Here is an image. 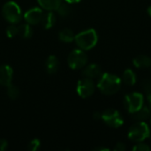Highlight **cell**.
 I'll return each instance as SVG.
<instances>
[{
    "mask_svg": "<svg viewBox=\"0 0 151 151\" xmlns=\"http://www.w3.org/2000/svg\"><path fill=\"white\" fill-rule=\"evenodd\" d=\"M122 81L119 77L115 74L105 73L98 78L97 88L106 96H111L117 93L121 88Z\"/></svg>",
    "mask_w": 151,
    "mask_h": 151,
    "instance_id": "1",
    "label": "cell"
},
{
    "mask_svg": "<svg viewBox=\"0 0 151 151\" xmlns=\"http://www.w3.org/2000/svg\"><path fill=\"white\" fill-rule=\"evenodd\" d=\"M59 66H60V62L56 56L51 55L47 58L45 63V69L49 74L56 73L58 71Z\"/></svg>",
    "mask_w": 151,
    "mask_h": 151,
    "instance_id": "12",
    "label": "cell"
},
{
    "mask_svg": "<svg viewBox=\"0 0 151 151\" xmlns=\"http://www.w3.org/2000/svg\"><path fill=\"white\" fill-rule=\"evenodd\" d=\"M58 38L63 42H72L73 41H74L75 35L73 30L69 28H65L60 30V32L58 33Z\"/></svg>",
    "mask_w": 151,
    "mask_h": 151,
    "instance_id": "19",
    "label": "cell"
},
{
    "mask_svg": "<svg viewBox=\"0 0 151 151\" xmlns=\"http://www.w3.org/2000/svg\"><path fill=\"white\" fill-rule=\"evenodd\" d=\"M8 147V142L4 139H0V151H4Z\"/></svg>",
    "mask_w": 151,
    "mask_h": 151,
    "instance_id": "26",
    "label": "cell"
},
{
    "mask_svg": "<svg viewBox=\"0 0 151 151\" xmlns=\"http://www.w3.org/2000/svg\"><path fill=\"white\" fill-rule=\"evenodd\" d=\"M147 12H148V14H149V15H150V16L151 17V5L150 6V7H149V8H148Z\"/></svg>",
    "mask_w": 151,
    "mask_h": 151,
    "instance_id": "32",
    "label": "cell"
},
{
    "mask_svg": "<svg viewBox=\"0 0 151 151\" xmlns=\"http://www.w3.org/2000/svg\"><path fill=\"white\" fill-rule=\"evenodd\" d=\"M76 89L79 96H81V98H88L95 93L96 85L93 80L84 77L78 81Z\"/></svg>",
    "mask_w": 151,
    "mask_h": 151,
    "instance_id": "8",
    "label": "cell"
},
{
    "mask_svg": "<svg viewBox=\"0 0 151 151\" xmlns=\"http://www.w3.org/2000/svg\"><path fill=\"white\" fill-rule=\"evenodd\" d=\"M143 89L147 96H151V80H147L143 82Z\"/></svg>",
    "mask_w": 151,
    "mask_h": 151,
    "instance_id": "25",
    "label": "cell"
},
{
    "mask_svg": "<svg viewBox=\"0 0 151 151\" xmlns=\"http://www.w3.org/2000/svg\"><path fill=\"white\" fill-rule=\"evenodd\" d=\"M65 2L69 3V4H75V3H79L81 2V0H65Z\"/></svg>",
    "mask_w": 151,
    "mask_h": 151,
    "instance_id": "29",
    "label": "cell"
},
{
    "mask_svg": "<svg viewBox=\"0 0 151 151\" xmlns=\"http://www.w3.org/2000/svg\"><path fill=\"white\" fill-rule=\"evenodd\" d=\"M95 150H99V151H108L109 150V149H106V148H102V147H100V148H96V149H95Z\"/></svg>",
    "mask_w": 151,
    "mask_h": 151,
    "instance_id": "30",
    "label": "cell"
},
{
    "mask_svg": "<svg viewBox=\"0 0 151 151\" xmlns=\"http://www.w3.org/2000/svg\"><path fill=\"white\" fill-rule=\"evenodd\" d=\"M115 151H124L126 150V145L122 142H118L114 148Z\"/></svg>",
    "mask_w": 151,
    "mask_h": 151,
    "instance_id": "27",
    "label": "cell"
},
{
    "mask_svg": "<svg viewBox=\"0 0 151 151\" xmlns=\"http://www.w3.org/2000/svg\"><path fill=\"white\" fill-rule=\"evenodd\" d=\"M144 97L141 93L134 92L127 94L124 99V105L127 111L133 114L143 106Z\"/></svg>",
    "mask_w": 151,
    "mask_h": 151,
    "instance_id": "6",
    "label": "cell"
},
{
    "mask_svg": "<svg viewBox=\"0 0 151 151\" xmlns=\"http://www.w3.org/2000/svg\"><path fill=\"white\" fill-rule=\"evenodd\" d=\"M69 4H70L67 3V2H65V3H63V2H62V3L60 4V5L58 7V9L56 10V11L58 12V14L59 16L63 17V18L68 17V16L71 14V12H72V8L70 7Z\"/></svg>",
    "mask_w": 151,
    "mask_h": 151,
    "instance_id": "20",
    "label": "cell"
},
{
    "mask_svg": "<svg viewBox=\"0 0 151 151\" xmlns=\"http://www.w3.org/2000/svg\"><path fill=\"white\" fill-rule=\"evenodd\" d=\"M88 63V56L84 50L76 49L71 51L67 57L68 66L73 70H79L86 66Z\"/></svg>",
    "mask_w": 151,
    "mask_h": 151,
    "instance_id": "5",
    "label": "cell"
},
{
    "mask_svg": "<svg viewBox=\"0 0 151 151\" xmlns=\"http://www.w3.org/2000/svg\"><path fill=\"white\" fill-rule=\"evenodd\" d=\"M74 41L81 50H89L96 45L98 35L95 29L89 28L76 35Z\"/></svg>",
    "mask_w": 151,
    "mask_h": 151,
    "instance_id": "2",
    "label": "cell"
},
{
    "mask_svg": "<svg viewBox=\"0 0 151 151\" xmlns=\"http://www.w3.org/2000/svg\"><path fill=\"white\" fill-rule=\"evenodd\" d=\"M151 111L148 106H142L139 111L133 113V119L136 121H144L148 119L150 116Z\"/></svg>",
    "mask_w": 151,
    "mask_h": 151,
    "instance_id": "16",
    "label": "cell"
},
{
    "mask_svg": "<svg viewBox=\"0 0 151 151\" xmlns=\"http://www.w3.org/2000/svg\"><path fill=\"white\" fill-rule=\"evenodd\" d=\"M102 69L99 65L97 64H90L87 65L83 71H82V75L85 78H88L91 80L94 79H98L102 75Z\"/></svg>",
    "mask_w": 151,
    "mask_h": 151,
    "instance_id": "11",
    "label": "cell"
},
{
    "mask_svg": "<svg viewBox=\"0 0 151 151\" xmlns=\"http://www.w3.org/2000/svg\"><path fill=\"white\" fill-rule=\"evenodd\" d=\"M101 119L104 121V123L107 126H109L112 128H119L124 123L123 118L120 115V113L118 111L111 109V108L105 110L102 113Z\"/></svg>",
    "mask_w": 151,
    "mask_h": 151,
    "instance_id": "7",
    "label": "cell"
},
{
    "mask_svg": "<svg viewBox=\"0 0 151 151\" xmlns=\"http://www.w3.org/2000/svg\"><path fill=\"white\" fill-rule=\"evenodd\" d=\"M6 35L9 38H13L14 36L18 35V26L15 24H11L6 28Z\"/></svg>",
    "mask_w": 151,
    "mask_h": 151,
    "instance_id": "22",
    "label": "cell"
},
{
    "mask_svg": "<svg viewBox=\"0 0 151 151\" xmlns=\"http://www.w3.org/2000/svg\"><path fill=\"white\" fill-rule=\"evenodd\" d=\"M150 125H151V119H150Z\"/></svg>",
    "mask_w": 151,
    "mask_h": 151,
    "instance_id": "33",
    "label": "cell"
},
{
    "mask_svg": "<svg viewBox=\"0 0 151 151\" xmlns=\"http://www.w3.org/2000/svg\"><path fill=\"white\" fill-rule=\"evenodd\" d=\"M6 93H7V96L10 99H12V100H15L17 99L19 96V89L17 86L15 85H12V83L6 87Z\"/></svg>",
    "mask_w": 151,
    "mask_h": 151,
    "instance_id": "21",
    "label": "cell"
},
{
    "mask_svg": "<svg viewBox=\"0 0 151 151\" xmlns=\"http://www.w3.org/2000/svg\"><path fill=\"white\" fill-rule=\"evenodd\" d=\"M40 146H41L40 140H38V139H33V140L28 143L27 149H28V150L30 151H36L39 150Z\"/></svg>",
    "mask_w": 151,
    "mask_h": 151,
    "instance_id": "23",
    "label": "cell"
},
{
    "mask_svg": "<svg viewBox=\"0 0 151 151\" xmlns=\"http://www.w3.org/2000/svg\"><path fill=\"white\" fill-rule=\"evenodd\" d=\"M134 151H150V147L148 144L142 143V142H137V144H135L133 148Z\"/></svg>",
    "mask_w": 151,
    "mask_h": 151,
    "instance_id": "24",
    "label": "cell"
},
{
    "mask_svg": "<svg viewBox=\"0 0 151 151\" xmlns=\"http://www.w3.org/2000/svg\"><path fill=\"white\" fill-rule=\"evenodd\" d=\"M101 118H102V113H100L99 111L94 112V114H93V119H94L97 120V119H100Z\"/></svg>",
    "mask_w": 151,
    "mask_h": 151,
    "instance_id": "28",
    "label": "cell"
},
{
    "mask_svg": "<svg viewBox=\"0 0 151 151\" xmlns=\"http://www.w3.org/2000/svg\"><path fill=\"white\" fill-rule=\"evenodd\" d=\"M13 78V70L8 65L0 66V85L7 87L12 83Z\"/></svg>",
    "mask_w": 151,
    "mask_h": 151,
    "instance_id": "10",
    "label": "cell"
},
{
    "mask_svg": "<svg viewBox=\"0 0 151 151\" xmlns=\"http://www.w3.org/2000/svg\"><path fill=\"white\" fill-rule=\"evenodd\" d=\"M43 12L41 7H33L27 11L24 14V19L27 23L31 26L41 23Z\"/></svg>",
    "mask_w": 151,
    "mask_h": 151,
    "instance_id": "9",
    "label": "cell"
},
{
    "mask_svg": "<svg viewBox=\"0 0 151 151\" xmlns=\"http://www.w3.org/2000/svg\"><path fill=\"white\" fill-rule=\"evenodd\" d=\"M2 15L10 24H17L21 20L22 12L19 5L14 1L6 2L2 7Z\"/></svg>",
    "mask_w": 151,
    "mask_h": 151,
    "instance_id": "3",
    "label": "cell"
},
{
    "mask_svg": "<svg viewBox=\"0 0 151 151\" xmlns=\"http://www.w3.org/2000/svg\"><path fill=\"white\" fill-rule=\"evenodd\" d=\"M148 104H149L148 107L150 109L151 111V96H148Z\"/></svg>",
    "mask_w": 151,
    "mask_h": 151,
    "instance_id": "31",
    "label": "cell"
},
{
    "mask_svg": "<svg viewBox=\"0 0 151 151\" xmlns=\"http://www.w3.org/2000/svg\"><path fill=\"white\" fill-rule=\"evenodd\" d=\"M40 7L45 11H56L62 0H37Z\"/></svg>",
    "mask_w": 151,
    "mask_h": 151,
    "instance_id": "15",
    "label": "cell"
},
{
    "mask_svg": "<svg viewBox=\"0 0 151 151\" xmlns=\"http://www.w3.org/2000/svg\"><path fill=\"white\" fill-rule=\"evenodd\" d=\"M122 81L127 86H134L136 83V74L131 69H126L123 73Z\"/></svg>",
    "mask_w": 151,
    "mask_h": 151,
    "instance_id": "18",
    "label": "cell"
},
{
    "mask_svg": "<svg viewBox=\"0 0 151 151\" xmlns=\"http://www.w3.org/2000/svg\"><path fill=\"white\" fill-rule=\"evenodd\" d=\"M133 63L134 65L137 68H149L151 66V58L146 55H139L134 58Z\"/></svg>",
    "mask_w": 151,
    "mask_h": 151,
    "instance_id": "14",
    "label": "cell"
},
{
    "mask_svg": "<svg viewBox=\"0 0 151 151\" xmlns=\"http://www.w3.org/2000/svg\"><path fill=\"white\" fill-rule=\"evenodd\" d=\"M57 21V18L53 11H47V12L43 13L41 24L45 29H50L54 27L55 23Z\"/></svg>",
    "mask_w": 151,
    "mask_h": 151,
    "instance_id": "13",
    "label": "cell"
},
{
    "mask_svg": "<svg viewBox=\"0 0 151 151\" xmlns=\"http://www.w3.org/2000/svg\"><path fill=\"white\" fill-rule=\"evenodd\" d=\"M150 135L149 126L144 121H137L134 123L128 131L129 140L134 142H141L148 139Z\"/></svg>",
    "mask_w": 151,
    "mask_h": 151,
    "instance_id": "4",
    "label": "cell"
},
{
    "mask_svg": "<svg viewBox=\"0 0 151 151\" xmlns=\"http://www.w3.org/2000/svg\"><path fill=\"white\" fill-rule=\"evenodd\" d=\"M18 35L23 39H29L33 35V29L28 23L21 24L18 26Z\"/></svg>",
    "mask_w": 151,
    "mask_h": 151,
    "instance_id": "17",
    "label": "cell"
}]
</instances>
